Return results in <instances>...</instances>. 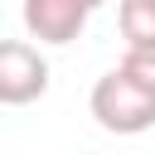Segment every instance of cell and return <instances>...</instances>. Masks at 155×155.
Instances as JSON below:
<instances>
[{"mask_svg":"<svg viewBox=\"0 0 155 155\" xmlns=\"http://www.w3.org/2000/svg\"><path fill=\"white\" fill-rule=\"evenodd\" d=\"M92 116L102 131L116 136H140L155 126V87L136 82L126 68H111L107 78H97L92 87Z\"/></svg>","mask_w":155,"mask_h":155,"instance_id":"obj_1","label":"cell"},{"mask_svg":"<svg viewBox=\"0 0 155 155\" xmlns=\"http://www.w3.org/2000/svg\"><path fill=\"white\" fill-rule=\"evenodd\" d=\"M48 92V63L34 44L24 39H5L0 44V102L5 107H24L34 97Z\"/></svg>","mask_w":155,"mask_h":155,"instance_id":"obj_2","label":"cell"},{"mask_svg":"<svg viewBox=\"0 0 155 155\" xmlns=\"http://www.w3.org/2000/svg\"><path fill=\"white\" fill-rule=\"evenodd\" d=\"M87 0H24V29L39 44H73L87 29Z\"/></svg>","mask_w":155,"mask_h":155,"instance_id":"obj_3","label":"cell"},{"mask_svg":"<svg viewBox=\"0 0 155 155\" xmlns=\"http://www.w3.org/2000/svg\"><path fill=\"white\" fill-rule=\"evenodd\" d=\"M126 48H150L155 44V0H121L116 10Z\"/></svg>","mask_w":155,"mask_h":155,"instance_id":"obj_4","label":"cell"},{"mask_svg":"<svg viewBox=\"0 0 155 155\" xmlns=\"http://www.w3.org/2000/svg\"><path fill=\"white\" fill-rule=\"evenodd\" d=\"M116 68H126V73H131L136 82L155 87V44H150V48H126V58H121Z\"/></svg>","mask_w":155,"mask_h":155,"instance_id":"obj_5","label":"cell"},{"mask_svg":"<svg viewBox=\"0 0 155 155\" xmlns=\"http://www.w3.org/2000/svg\"><path fill=\"white\" fill-rule=\"evenodd\" d=\"M87 5H92V10H97V5H102V0H87Z\"/></svg>","mask_w":155,"mask_h":155,"instance_id":"obj_6","label":"cell"}]
</instances>
